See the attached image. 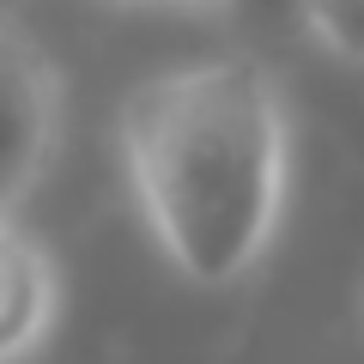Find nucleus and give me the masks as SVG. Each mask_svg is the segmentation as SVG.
<instances>
[{"label":"nucleus","instance_id":"f257e3e1","mask_svg":"<svg viewBox=\"0 0 364 364\" xmlns=\"http://www.w3.org/2000/svg\"><path fill=\"white\" fill-rule=\"evenodd\" d=\"M122 170L158 255L219 291L261 267L286 213L291 128L255 55L164 67L122 104Z\"/></svg>","mask_w":364,"mask_h":364},{"label":"nucleus","instance_id":"7ed1b4c3","mask_svg":"<svg viewBox=\"0 0 364 364\" xmlns=\"http://www.w3.org/2000/svg\"><path fill=\"white\" fill-rule=\"evenodd\" d=\"M55 316H61V273L43 237H31L18 213H0V364L37 358Z\"/></svg>","mask_w":364,"mask_h":364},{"label":"nucleus","instance_id":"20e7f679","mask_svg":"<svg viewBox=\"0 0 364 364\" xmlns=\"http://www.w3.org/2000/svg\"><path fill=\"white\" fill-rule=\"evenodd\" d=\"M298 25L328 61L364 73V0H298Z\"/></svg>","mask_w":364,"mask_h":364},{"label":"nucleus","instance_id":"f03ea898","mask_svg":"<svg viewBox=\"0 0 364 364\" xmlns=\"http://www.w3.org/2000/svg\"><path fill=\"white\" fill-rule=\"evenodd\" d=\"M61 104L67 97L49 49L25 31L13 6H0V213H18L55 170L67 122Z\"/></svg>","mask_w":364,"mask_h":364}]
</instances>
